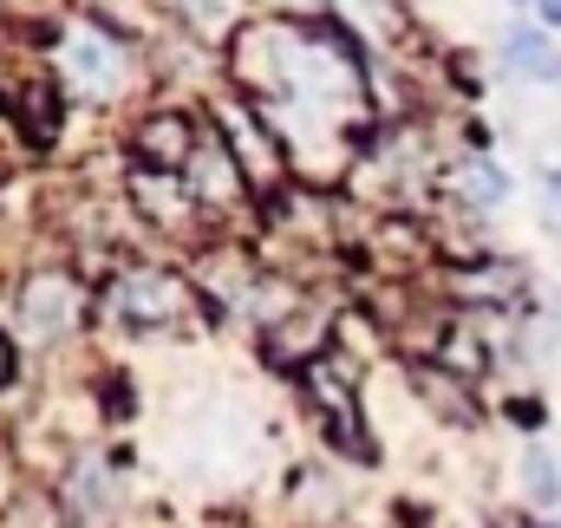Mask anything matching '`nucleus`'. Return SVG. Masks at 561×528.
Here are the masks:
<instances>
[{
    "label": "nucleus",
    "instance_id": "f257e3e1",
    "mask_svg": "<svg viewBox=\"0 0 561 528\" xmlns=\"http://www.w3.org/2000/svg\"><path fill=\"white\" fill-rule=\"evenodd\" d=\"M53 85L72 105H118L144 85V59L125 33H112L99 13H72L53 33Z\"/></svg>",
    "mask_w": 561,
    "mask_h": 528
},
{
    "label": "nucleus",
    "instance_id": "f03ea898",
    "mask_svg": "<svg viewBox=\"0 0 561 528\" xmlns=\"http://www.w3.org/2000/svg\"><path fill=\"white\" fill-rule=\"evenodd\" d=\"M85 307H92V294H85V280H79L72 267H33V274L7 294V333H13L20 346L46 353V346H66V340L79 333Z\"/></svg>",
    "mask_w": 561,
    "mask_h": 528
},
{
    "label": "nucleus",
    "instance_id": "7ed1b4c3",
    "mask_svg": "<svg viewBox=\"0 0 561 528\" xmlns=\"http://www.w3.org/2000/svg\"><path fill=\"white\" fill-rule=\"evenodd\" d=\"M196 307V280L183 267H157V262H125L105 280V313L125 333H163Z\"/></svg>",
    "mask_w": 561,
    "mask_h": 528
},
{
    "label": "nucleus",
    "instance_id": "20e7f679",
    "mask_svg": "<svg viewBox=\"0 0 561 528\" xmlns=\"http://www.w3.org/2000/svg\"><path fill=\"white\" fill-rule=\"evenodd\" d=\"M216 131L222 144L236 150V163H242V176H249V190L255 196H275L287 190V170H294V157H287V144L280 131L242 99V92H229V99H216Z\"/></svg>",
    "mask_w": 561,
    "mask_h": 528
},
{
    "label": "nucleus",
    "instance_id": "39448f33",
    "mask_svg": "<svg viewBox=\"0 0 561 528\" xmlns=\"http://www.w3.org/2000/svg\"><path fill=\"white\" fill-rule=\"evenodd\" d=\"M209 125H196L190 112H150L131 125V170H163V176H183V163L196 157Z\"/></svg>",
    "mask_w": 561,
    "mask_h": 528
},
{
    "label": "nucleus",
    "instance_id": "423d86ee",
    "mask_svg": "<svg viewBox=\"0 0 561 528\" xmlns=\"http://www.w3.org/2000/svg\"><path fill=\"white\" fill-rule=\"evenodd\" d=\"M496 66L516 79V85H561V33L549 26H536V20H510L503 33H496Z\"/></svg>",
    "mask_w": 561,
    "mask_h": 528
},
{
    "label": "nucleus",
    "instance_id": "0eeeda50",
    "mask_svg": "<svg viewBox=\"0 0 561 528\" xmlns=\"http://www.w3.org/2000/svg\"><path fill=\"white\" fill-rule=\"evenodd\" d=\"M450 196H457L470 216H490V209H503V203L516 196V176H510V163H503V157L470 150V157H457V163H450Z\"/></svg>",
    "mask_w": 561,
    "mask_h": 528
},
{
    "label": "nucleus",
    "instance_id": "6e6552de",
    "mask_svg": "<svg viewBox=\"0 0 561 528\" xmlns=\"http://www.w3.org/2000/svg\"><path fill=\"white\" fill-rule=\"evenodd\" d=\"M516 477H523V503H529V516H556V509H561V457L542 444V437H529V444H523Z\"/></svg>",
    "mask_w": 561,
    "mask_h": 528
},
{
    "label": "nucleus",
    "instance_id": "1a4fd4ad",
    "mask_svg": "<svg viewBox=\"0 0 561 528\" xmlns=\"http://www.w3.org/2000/svg\"><path fill=\"white\" fill-rule=\"evenodd\" d=\"M66 509L72 516H105L112 509V463L105 457H79L66 477Z\"/></svg>",
    "mask_w": 561,
    "mask_h": 528
},
{
    "label": "nucleus",
    "instance_id": "9d476101",
    "mask_svg": "<svg viewBox=\"0 0 561 528\" xmlns=\"http://www.w3.org/2000/svg\"><path fill=\"white\" fill-rule=\"evenodd\" d=\"M536 190H542V222L561 236V163H549V170L536 176Z\"/></svg>",
    "mask_w": 561,
    "mask_h": 528
},
{
    "label": "nucleus",
    "instance_id": "9b49d317",
    "mask_svg": "<svg viewBox=\"0 0 561 528\" xmlns=\"http://www.w3.org/2000/svg\"><path fill=\"white\" fill-rule=\"evenodd\" d=\"M523 20H536V26H549V33H561V0H510Z\"/></svg>",
    "mask_w": 561,
    "mask_h": 528
},
{
    "label": "nucleus",
    "instance_id": "f8f14e48",
    "mask_svg": "<svg viewBox=\"0 0 561 528\" xmlns=\"http://www.w3.org/2000/svg\"><path fill=\"white\" fill-rule=\"evenodd\" d=\"M280 13H294V20H327V13H340V0H268Z\"/></svg>",
    "mask_w": 561,
    "mask_h": 528
},
{
    "label": "nucleus",
    "instance_id": "ddd939ff",
    "mask_svg": "<svg viewBox=\"0 0 561 528\" xmlns=\"http://www.w3.org/2000/svg\"><path fill=\"white\" fill-rule=\"evenodd\" d=\"M13 372H20V340H13V333L0 326V392L13 386Z\"/></svg>",
    "mask_w": 561,
    "mask_h": 528
},
{
    "label": "nucleus",
    "instance_id": "4468645a",
    "mask_svg": "<svg viewBox=\"0 0 561 528\" xmlns=\"http://www.w3.org/2000/svg\"><path fill=\"white\" fill-rule=\"evenodd\" d=\"M516 528H561V516H529V523H516Z\"/></svg>",
    "mask_w": 561,
    "mask_h": 528
}]
</instances>
